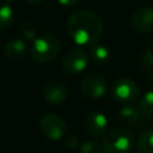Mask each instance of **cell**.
<instances>
[{
  "label": "cell",
  "instance_id": "17",
  "mask_svg": "<svg viewBox=\"0 0 153 153\" xmlns=\"http://www.w3.org/2000/svg\"><path fill=\"white\" fill-rule=\"evenodd\" d=\"M80 153H105V151L97 141H85L80 146Z\"/></svg>",
  "mask_w": 153,
  "mask_h": 153
},
{
  "label": "cell",
  "instance_id": "2",
  "mask_svg": "<svg viewBox=\"0 0 153 153\" xmlns=\"http://www.w3.org/2000/svg\"><path fill=\"white\" fill-rule=\"evenodd\" d=\"M60 48V39L55 35L45 33L35 38L31 47V56L38 63H48L57 56Z\"/></svg>",
  "mask_w": 153,
  "mask_h": 153
},
{
  "label": "cell",
  "instance_id": "15",
  "mask_svg": "<svg viewBox=\"0 0 153 153\" xmlns=\"http://www.w3.org/2000/svg\"><path fill=\"white\" fill-rule=\"evenodd\" d=\"M14 19V11L11 7V5H7L5 2L0 4V31L6 30Z\"/></svg>",
  "mask_w": 153,
  "mask_h": 153
},
{
  "label": "cell",
  "instance_id": "20",
  "mask_svg": "<svg viewBox=\"0 0 153 153\" xmlns=\"http://www.w3.org/2000/svg\"><path fill=\"white\" fill-rule=\"evenodd\" d=\"M59 1V4L60 5H62V6H66V7H71V6H74V5H76L80 0H57Z\"/></svg>",
  "mask_w": 153,
  "mask_h": 153
},
{
  "label": "cell",
  "instance_id": "13",
  "mask_svg": "<svg viewBox=\"0 0 153 153\" xmlns=\"http://www.w3.org/2000/svg\"><path fill=\"white\" fill-rule=\"evenodd\" d=\"M109 57H110V51L105 45L94 44V45L91 47L90 59L94 65L102 66V65H104V63H106L109 61Z\"/></svg>",
  "mask_w": 153,
  "mask_h": 153
},
{
  "label": "cell",
  "instance_id": "3",
  "mask_svg": "<svg viewBox=\"0 0 153 153\" xmlns=\"http://www.w3.org/2000/svg\"><path fill=\"white\" fill-rule=\"evenodd\" d=\"M103 148L105 153H130L134 146L133 131L128 128H115L103 137Z\"/></svg>",
  "mask_w": 153,
  "mask_h": 153
},
{
  "label": "cell",
  "instance_id": "12",
  "mask_svg": "<svg viewBox=\"0 0 153 153\" xmlns=\"http://www.w3.org/2000/svg\"><path fill=\"white\" fill-rule=\"evenodd\" d=\"M141 111L139 108H134L131 105H124L120 112L118 118L126 126H136L141 121Z\"/></svg>",
  "mask_w": 153,
  "mask_h": 153
},
{
  "label": "cell",
  "instance_id": "18",
  "mask_svg": "<svg viewBox=\"0 0 153 153\" xmlns=\"http://www.w3.org/2000/svg\"><path fill=\"white\" fill-rule=\"evenodd\" d=\"M20 32L29 39L33 38L35 35H36V30L33 27V25H31L30 23H24L20 25Z\"/></svg>",
  "mask_w": 153,
  "mask_h": 153
},
{
  "label": "cell",
  "instance_id": "11",
  "mask_svg": "<svg viewBox=\"0 0 153 153\" xmlns=\"http://www.w3.org/2000/svg\"><path fill=\"white\" fill-rule=\"evenodd\" d=\"M26 54V44L20 38H13L8 41L4 47V55L11 61L22 60Z\"/></svg>",
  "mask_w": 153,
  "mask_h": 153
},
{
  "label": "cell",
  "instance_id": "14",
  "mask_svg": "<svg viewBox=\"0 0 153 153\" xmlns=\"http://www.w3.org/2000/svg\"><path fill=\"white\" fill-rule=\"evenodd\" d=\"M136 151L137 153H153V130H147L139 136Z\"/></svg>",
  "mask_w": 153,
  "mask_h": 153
},
{
  "label": "cell",
  "instance_id": "4",
  "mask_svg": "<svg viewBox=\"0 0 153 153\" xmlns=\"http://www.w3.org/2000/svg\"><path fill=\"white\" fill-rule=\"evenodd\" d=\"M39 129L45 137L53 141H60L67 134L65 121L56 114L44 115L39 121Z\"/></svg>",
  "mask_w": 153,
  "mask_h": 153
},
{
  "label": "cell",
  "instance_id": "21",
  "mask_svg": "<svg viewBox=\"0 0 153 153\" xmlns=\"http://www.w3.org/2000/svg\"><path fill=\"white\" fill-rule=\"evenodd\" d=\"M29 5H32V6H37V5H39L43 0H25Z\"/></svg>",
  "mask_w": 153,
  "mask_h": 153
},
{
  "label": "cell",
  "instance_id": "19",
  "mask_svg": "<svg viewBox=\"0 0 153 153\" xmlns=\"http://www.w3.org/2000/svg\"><path fill=\"white\" fill-rule=\"evenodd\" d=\"M63 142H65V146H67L68 148H75L78 146V137L74 134H69L65 136Z\"/></svg>",
  "mask_w": 153,
  "mask_h": 153
},
{
  "label": "cell",
  "instance_id": "1",
  "mask_svg": "<svg viewBox=\"0 0 153 153\" xmlns=\"http://www.w3.org/2000/svg\"><path fill=\"white\" fill-rule=\"evenodd\" d=\"M67 31L78 45H94L103 35L100 17L88 10L73 12L67 20Z\"/></svg>",
  "mask_w": 153,
  "mask_h": 153
},
{
  "label": "cell",
  "instance_id": "22",
  "mask_svg": "<svg viewBox=\"0 0 153 153\" xmlns=\"http://www.w3.org/2000/svg\"><path fill=\"white\" fill-rule=\"evenodd\" d=\"M4 2L7 4V5H12L13 2H16V0H4Z\"/></svg>",
  "mask_w": 153,
  "mask_h": 153
},
{
  "label": "cell",
  "instance_id": "6",
  "mask_svg": "<svg viewBox=\"0 0 153 153\" xmlns=\"http://www.w3.org/2000/svg\"><path fill=\"white\" fill-rule=\"evenodd\" d=\"M114 98L123 104V105H129L133 102H135L139 97V87L137 85L129 78H120L117 79L111 88Z\"/></svg>",
  "mask_w": 153,
  "mask_h": 153
},
{
  "label": "cell",
  "instance_id": "7",
  "mask_svg": "<svg viewBox=\"0 0 153 153\" xmlns=\"http://www.w3.org/2000/svg\"><path fill=\"white\" fill-rule=\"evenodd\" d=\"M108 90L106 80L99 74H90L87 75L80 86V91L82 96L87 99H98L102 98Z\"/></svg>",
  "mask_w": 153,
  "mask_h": 153
},
{
  "label": "cell",
  "instance_id": "5",
  "mask_svg": "<svg viewBox=\"0 0 153 153\" xmlns=\"http://www.w3.org/2000/svg\"><path fill=\"white\" fill-rule=\"evenodd\" d=\"M88 55L82 48H72L62 57L61 66L65 73L74 75L81 73L88 65Z\"/></svg>",
  "mask_w": 153,
  "mask_h": 153
},
{
  "label": "cell",
  "instance_id": "23",
  "mask_svg": "<svg viewBox=\"0 0 153 153\" xmlns=\"http://www.w3.org/2000/svg\"><path fill=\"white\" fill-rule=\"evenodd\" d=\"M152 80H153V74H152Z\"/></svg>",
  "mask_w": 153,
  "mask_h": 153
},
{
  "label": "cell",
  "instance_id": "10",
  "mask_svg": "<svg viewBox=\"0 0 153 153\" xmlns=\"http://www.w3.org/2000/svg\"><path fill=\"white\" fill-rule=\"evenodd\" d=\"M68 96L67 87L61 81H50L45 85L43 90V97L47 103L51 105H60L62 104Z\"/></svg>",
  "mask_w": 153,
  "mask_h": 153
},
{
  "label": "cell",
  "instance_id": "9",
  "mask_svg": "<svg viewBox=\"0 0 153 153\" xmlns=\"http://www.w3.org/2000/svg\"><path fill=\"white\" fill-rule=\"evenodd\" d=\"M131 26L141 33L153 31V8L141 7L135 11L131 17Z\"/></svg>",
  "mask_w": 153,
  "mask_h": 153
},
{
  "label": "cell",
  "instance_id": "16",
  "mask_svg": "<svg viewBox=\"0 0 153 153\" xmlns=\"http://www.w3.org/2000/svg\"><path fill=\"white\" fill-rule=\"evenodd\" d=\"M139 109L143 115H153V91L146 92L140 98Z\"/></svg>",
  "mask_w": 153,
  "mask_h": 153
},
{
  "label": "cell",
  "instance_id": "8",
  "mask_svg": "<svg viewBox=\"0 0 153 153\" xmlns=\"http://www.w3.org/2000/svg\"><path fill=\"white\" fill-rule=\"evenodd\" d=\"M85 130L92 137H102L108 129V118L102 112H91L85 120Z\"/></svg>",
  "mask_w": 153,
  "mask_h": 153
}]
</instances>
